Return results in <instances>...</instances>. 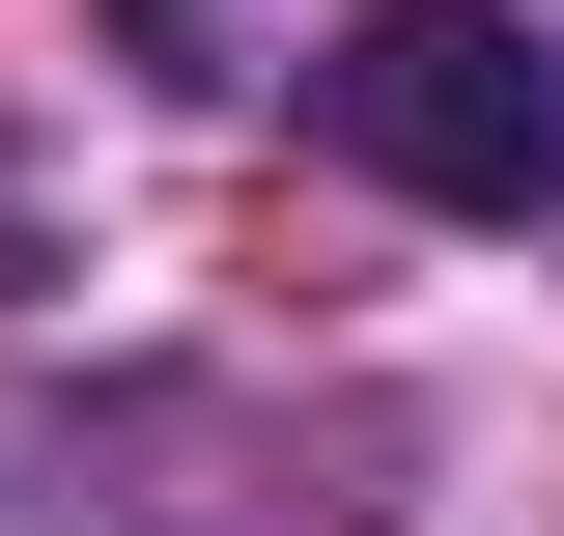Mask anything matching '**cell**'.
<instances>
[{
  "instance_id": "cell-1",
  "label": "cell",
  "mask_w": 564,
  "mask_h": 536,
  "mask_svg": "<svg viewBox=\"0 0 564 536\" xmlns=\"http://www.w3.org/2000/svg\"><path fill=\"white\" fill-rule=\"evenodd\" d=\"M311 141H339L367 199H452V226H536L564 199V57L508 0H367L339 57H311Z\"/></svg>"
},
{
  "instance_id": "cell-2",
  "label": "cell",
  "mask_w": 564,
  "mask_h": 536,
  "mask_svg": "<svg viewBox=\"0 0 564 536\" xmlns=\"http://www.w3.org/2000/svg\"><path fill=\"white\" fill-rule=\"evenodd\" d=\"M113 29H141V57H226V29H254V0H113Z\"/></svg>"
}]
</instances>
